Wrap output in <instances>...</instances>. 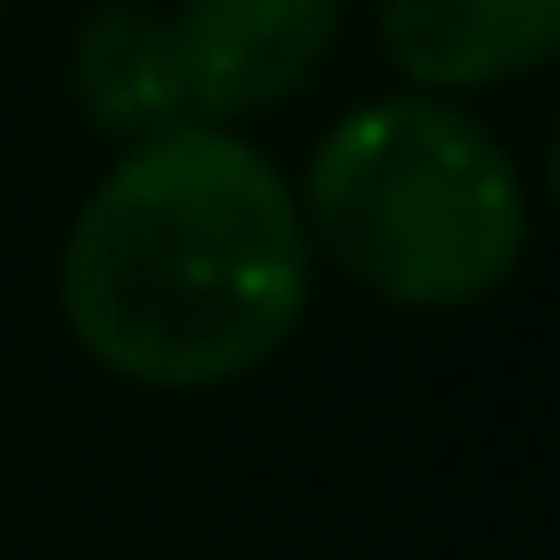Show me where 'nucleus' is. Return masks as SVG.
I'll use <instances>...</instances> for the list:
<instances>
[{"label": "nucleus", "instance_id": "nucleus-1", "mask_svg": "<svg viewBox=\"0 0 560 560\" xmlns=\"http://www.w3.org/2000/svg\"><path fill=\"white\" fill-rule=\"evenodd\" d=\"M314 289L298 190L231 124H165L83 198L58 256L74 347L132 387H231L289 347Z\"/></svg>", "mask_w": 560, "mask_h": 560}, {"label": "nucleus", "instance_id": "nucleus-5", "mask_svg": "<svg viewBox=\"0 0 560 560\" xmlns=\"http://www.w3.org/2000/svg\"><path fill=\"white\" fill-rule=\"evenodd\" d=\"M74 107H83L100 132L149 140L165 124H182V67H174V34H165L158 9H100L74 34Z\"/></svg>", "mask_w": 560, "mask_h": 560}, {"label": "nucleus", "instance_id": "nucleus-2", "mask_svg": "<svg viewBox=\"0 0 560 560\" xmlns=\"http://www.w3.org/2000/svg\"><path fill=\"white\" fill-rule=\"evenodd\" d=\"M298 214L347 280L412 314L494 298L527 256V190L511 149L438 91L347 107L305 165Z\"/></svg>", "mask_w": 560, "mask_h": 560}, {"label": "nucleus", "instance_id": "nucleus-3", "mask_svg": "<svg viewBox=\"0 0 560 560\" xmlns=\"http://www.w3.org/2000/svg\"><path fill=\"white\" fill-rule=\"evenodd\" d=\"M347 0H182L165 34L190 116H256L322 74Z\"/></svg>", "mask_w": 560, "mask_h": 560}, {"label": "nucleus", "instance_id": "nucleus-6", "mask_svg": "<svg viewBox=\"0 0 560 560\" xmlns=\"http://www.w3.org/2000/svg\"><path fill=\"white\" fill-rule=\"evenodd\" d=\"M0 9H9V0H0Z\"/></svg>", "mask_w": 560, "mask_h": 560}, {"label": "nucleus", "instance_id": "nucleus-4", "mask_svg": "<svg viewBox=\"0 0 560 560\" xmlns=\"http://www.w3.org/2000/svg\"><path fill=\"white\" fill-rule=\"evenodd\" d=\"M560 42V0H380V50L420 91H487L536 74Z\"/></svg>", "mask_w": 560, "mask_h": 560}]
</instances>
